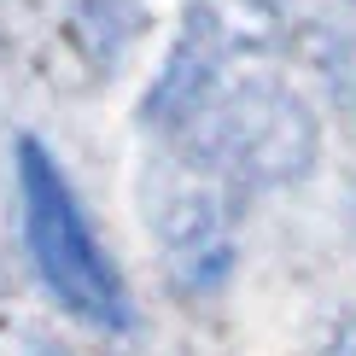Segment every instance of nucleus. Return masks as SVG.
Here are the masks:
<instances>
[{
    "label": "nucleus",
    "instance_id": "obj_1",
    "mask_svg": "<svg viewBox=\"0 0 356 356\" xmlns=\"http://www.w3.org/2000/svg\"><path fill=\"white\" fill-rule=\"evenodd\" d=\"M146 123L228 187L286 181L309 170L316 152V129L292 88H280L275 70L216 24V12H193L170 70L146 94Z\"/></svg>",
    "mask_w": 356,
    "mask_h": 356
},
{
    "label": "nucleus",
    "instance_id": "obj_2",
    "mask_svg": "<svg viewBox=\"0 0 356 356\" xmlns=\"http://www.w3.org/2000/svg\"><path fill=\"white\" fill-rule=\"evenodd\" d=\"M18 187H24V234H29V257H35L41 280L76 321L99 333L129 327V292L117 280L111 257L99 251L94 228H88L76 193L58 175V164L41 152L35 140L18 146Z\"/></svg>",
    "mask_w": 356,
    "mask_h": 356
},
{
    "label": "nucleus",
    "instance_id": "obj_3",
    "mask_svg": "<svg viewBox=\"0 0 356 356\" xmlns=\"http://www.w3.org/2000/svg\"><path fill=\"white\" fill-rule=\"evenodd\" d=\"M234 193L222 175L175 152L170 170L158 175L146 216L158 222L164 240V263L187 292H211L222 275L234 269Z\"/></svg>",
    "mask_w": 356,
    "mask_h": 356
}]
</instances>
